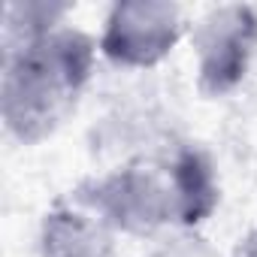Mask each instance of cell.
Instances as JSON below:
<instances>
[{"mask_svg": "<svg viewBox=\"0 0 257 257\" xmlns=\"http://www.w3.org/2000/svg\"><path fill=\"white\" fill-rule=\"evenodd\" d=\"M94 40L73 28H55L4 58L0 115L25 143H43L73 115L94 70Z\"/></svg>", "mask_w": 257, "mask_h": 257, "instance_id": "7a4b0ae2", "label": "cell"}, {"mask_svg": "<svg viewBox=\"0 0 257 257\" xmlns=\"http://www.w3.org/2000/svg\"><path fill=\"white\" fill-rule=\"evenodd\" d=\"M79 203L112 230L149 236L161 227H194L218 206V179L206 152L179 146L173 155L134 158L85 185Z\"/></svg>", "mask_w": 257, "mask_h": 257, "instance_id": "6da1fadb", "label": "cell"}, {"mask_svg": "<svg viewBox=\"0 0 257 257\" xmlns=\"http://www.w3.org/2000/svg\"><path fill=\"white\" fill-rule=\"evenodd\" d=\"M182 10L167 0L115 4L100 40L103 55L118 67H155L182 37Z\"/></svg>", "mask_w": 257, "mask_h": 257, "instance_id": "277c9868", "label": "cell"}, {"mask_svg": "<svg viewBox=\"0 0 257 257\" xmlns=\"http://www.w3.org/2000/svg\"><path fill=\"white\" fill-rule=\"evenodd\" d=\"M40 257H115L112 227L85 206H58L43 221Z\"/></svg>", "mask_w": 257, "mask_h": 257, "instance_id": "5b68a950", "label": "cell"}, {"mask_svg": "<svg viewBox=\"0 0 257 257\" xmlns=\"http://www.w3.org/2000/svg\"><path fill=\"white\" fill-rule=\"evenodd\" d=\"M233 257H257V227L236 245V251H233Z\"/></svg>", "mask_w": 257, "mask_h": 257, "instance_id": "ba28073f", "label": "cell"}, {"mask_svg": "<svg viewBox=\"0 0 257 257\" xmlns=\"http://www.w3.org/2000/svg\"><path fill=\"white\" fill-rule=\"evenodd\" d=\"M64 4H10L4 22V58L52 34L64 19Z\"/></svg>", "mask_w": 257, "mask_h": 257, "instance_id": "8992f818", "label": "cell"}, {"mask_svg": "<svg viewBox=\"0 0 257 257\" xmlns=\"http://www.w3.org/2000/svg\"><path fill=\"white\" fill-rule=\"evenodd\" d=\"M149 257H218V251L200 236H176L158 245Z\"/></svg>", "mask_w": 257, "mask_h": 257, "instance_id": "52a82bcc", "label": "cell"}, {"mask_svg": "<svg viewBox=\"0 0 257 257\" xmlns=\"http://www.w3.org/2000/svg\"><path fill=\"white\" fill-rule=\"evenodd\" d=\"M194 52L200 91L212 97L233 91L257 52V10L239 4L212 10L194 31Z\"/></svg>", "mask_w": 257, "mask_h": 257, "instance_id": "3957f363", "label": "cell"}]
</instances>
